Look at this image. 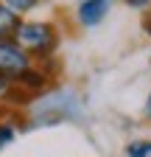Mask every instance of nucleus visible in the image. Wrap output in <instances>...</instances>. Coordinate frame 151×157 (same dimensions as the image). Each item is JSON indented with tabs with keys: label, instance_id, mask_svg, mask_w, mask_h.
Wrapping results in <instances>:
<instances>
[{
	"label": "nucleus",
	"instance_id": "8",
	"mask_svg": "<svg viewBox=\"0 0 151 157\" xmlns=\"http://www.w3.org/2000/svg\"><path fill=\"white\" fill-rule=\"evenodd\" d=\"M14 140V129L9 126V124H0V146H6V143H11Z\"/></svg>",
	"mask_w": 151,
	"mask_h": 157
},
{
	"label": "nucleus",
	"instance_id": "4",
	"mask_svg": "<svg viewBox=\"0 0 151 157\" xmlns=\"http://www.w3.org/2000/svg\"><path fill=\"white\" fill-rule=\"evenodd\" d=\"M17 23H20V17L11 14L6 6H0V39H9L17 28Z\"/></svg>",
	"mask_w": 151,
	"mask_h": 157
},
{
	"label": "nucleus",
	"instance_id": "5",
	"mask_svg": "<svg viewBox=\"0 0 151 157\" xmlns=\"http://www.w3.org/2000/svg\"><path fill=\"white\" fill-rule=\"evenodd\" d=\"M45 78H48L45 73H36V70H31V67H28L20 78H17V84L25 87V90H42V87H45Z\"/></svg>",
	"mask_w": 151,
	"mask_h": 157
},
{
	"label": "nucleus",
	"instance_id": "3",
	"mask_svg": "<svg viewBox=\"0 0 151 157\" xmlns=\"http://www.w3.org/2000/svg\"><path fill=\"white\" fill-rule=\"evenodd\" d=\"M109 11V0H84L79 6V23L81 25H98Z\"/></svg>",
	"mask_w": 151,
	"mask_h": 157
},
{
	"label": "nucleus",
	"instance_id": "6",
	"mask_svg": "<svg viewBox=\"0 0 151 157\" xmlns=\"http://www.w3.org/2000/svg\"><path fill=\"white\" fill-rule=\"evenodd\" d=\"M126 157H151V140H131L126 146Z\"/></svg>",
	"mask_w": 151,
	"mask_h": 157
},
{
	"label": "nucleus",
	"instance_id": "11",
	"mask_svg": "<svg viewBox=\"0 0 151 157\" xmlns=\"http://www.w3.org/2000/svg\"><path fill=\"white\" fill-rule=\"evenodd\" d=\"M145 115L151 118V95H148V104H145Z\"/></svg>",
	"mask_w": 151,
	"mask_h": 157
},
{
	"label": "nucleus",
	"instance_id": "2",
	"mask_svg": "<svg viewBox=\"0 0 151 157\" xmlns=\"http://www.w3.org/2000/svg\"><path fill=\"white\" fill-rule=\"evenodd\" d=\"M31 67V56L14 42V39H0V76H6L9 82H17L25 70Z\"/></svg>",
	"mask_w": 151,
	"mask_h": 157
},
{
	"label": "nucleus",
	"instance_id": "9",
	"mask_svg": "<svg viewBox=\"0 0 151 157\" xmlns=\"http://www.w3.org/2000/svg\"><path fill=\"white\" fill-rule=\"evenodd\" d=\"M9 93H11V82L6 76H0V98H9Z\"/></svg>",
	"mask_w": 151,
	"mask_h": 157
},
{
	"label": "nucleus",
	"instance_id": "10",
	"mask_svg": "<svg viewBox=\"0 0 151 157\" xmlns=\"http://www.w3.org/2000/svg\"><path fill=\"white\" fill-rule=\"evenodd\" d=\"M131 6H137V9H143V6H148V0H129Z\"/></svg>",
	"mask_w": 151,
	"mask_h": 157
},
{
	"label": "nucleus",
	"instance_id": "1",
	"mask_svg": "<svg viewBox=\"0 0 151 157\" xmlns=\"http://www.w3.org/2000/svg\"><path fill=\"white\" fill-rule=\"evenodd\" d=\"M11 39L20 45L25 53H36V56H48L56 45V31L48 23H17Z\"/></svg>",
	"mask_w": 151,
	"mask_h": 157
},
{
	"label": "nucleus",
	"instance_id": "7",
	"mask_svg": "<svg viewBox=\"0 0 151 157\" xmlns=\"http://www.w3.org/2000/svg\"><path fill=\"white\" fill-rule=\"evenodd\" d=\"M39 0H0V6H6L11 14H23V11H31Z\"/></svg>",
	"mask_w": 151,
	"mask_h": 157
}]
</instances>
